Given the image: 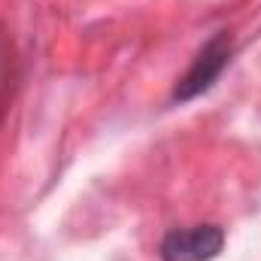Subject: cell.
Here are the masks:
<instances>
[{
	"mask_svg": "<svg viewBox=\"0 0 261 261\" xmlns=\"http://www.w3.org/2000/svg\"><path fill=\"white\" fill-rule=\"evenodd\" d=\"M231 52H234L231 34H228V31H216V34L197 49V55L192 58L189 70L176 79L173 94H170L173 103H189V100H195L200 94H206V91L219 82V76L225 73V67L231 64Z\"/></svg>",
	"mask_w": 261,
	"mask_h": 261,
	"instance_id": "obj_1",
	"label": "cell"
},
{
	"mask_svg": "<svg viewBox=\"0 0 261 261\" xmlns=\"http://www.w3.org/2000/svg\"><path fill=\"white\" fill-rule=\"evenodd\" d=\"M225 246V231L219 225H192L167 231L158 243L161 261H213Z\"/></svg>",
	"mask_w": 261,
	"mask_h": 261,
	"instance_id": "obj_2",
	"label": "cell"
}]
</instances>
